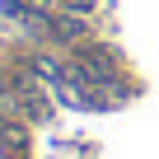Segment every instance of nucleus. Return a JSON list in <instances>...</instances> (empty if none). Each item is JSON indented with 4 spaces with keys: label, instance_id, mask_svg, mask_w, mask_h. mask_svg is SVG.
Here are the masks:
<instances>
[{
    "label": "nucleus",
    "instance_id": "1",
    "mask_svg": "<svg viewBox=\"0 0 159 159\" xmlns=\"http://www.w3.org/2000/svg\"><path fill=\"white\" fill-rule=\"evenodd\" d=\"M56 38H61V42L84 38V19H61V24H56Z\"/></svg>",
    "mask_w": 159,
    "mask_h": 159
}]
</instances>
